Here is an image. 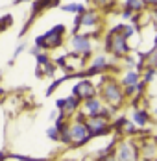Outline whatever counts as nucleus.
Wrapping results in <instances>:
<instances>
[{"label": "nucleus", "mask_w": 157, "mask_h": 161, "mask_svg": "<svg viewBox=\"0 0 157 161\" xmlns=\"http://www.w3.org/2000/svg\"><path fill=\"white\" fill-rule=\"evenodd\" d=\"M22 2H33V0H13V6H19V4H22Z\"/></svg>", "instance_id": "f704fd0d"}, {"label": "nucleus", "mask_w": 157, "mask_h": 161, "mask_svg": "<svg viewBox=\"0 0 157 161\" xmlns=\"http://www.w3.org/2000/svg\"><path fill=\"white\" fill-rule=\"evenodd\" d=\"M154 115H155V117H157V108H154Z\"/></svg>", "instance_id": "c9c22d12"}, {"label": "nucleus", "mask_w": 157, "mask_h": 161, "mask_svg": "<svg viewBox=\"0 0 157 161\" xmlns=\"http://www.w3.org/2000/svg\"><path fill=\"white\" fill-rule=\"evenodd\" d=\"M146 4H148L150 8H154V6H157V0H146Z\"/></svg>", "instance_id": "72a5a7b5"}, {"label": "nucleus", "mask_w": 157, "mask_h": 161, "mask_svg": "<svg viewBox=\"0 0 157 161\" xmlns=\"http://www.w3.org/2000/svg\"><path fill=\"white\" fill-rule=\"evenodd\" d=\"M24 50H26V43L22 41V43H20V45H19V47H17L15 50H13V58H11V61H9V65H13V61H15L17 58H19V56H20V54L24 52Z\"/></svg>", "instance_id": "b1692460"}, {"label": "nucleus", "mask_w": 157, "mask_h": 161, "mask_svg": "<svg viewBox=\"0 0 157 161\" xmlns=\"http://www.w3.org/2000/svg\"><path fill=\"white\" fill-rule=\"evenodd\" d=\"M124 95H126V98H135L137 97V85H126Z\"/></svg>", "instance_id": "393cba45"}, {"label": "nucleus", "mask_w": 157, "mask_h": 161, "mask_svg": "<svg viewBox=\"0 0 157 161\" xmlns=\"http://www.w3.org/2000/svg\"><path fill=\"white\" fill-rule=\"evenodd\" d=\"M70 76H72V74H67V76H63V78H59V80L52 81V83L48 85V89H46V93H45V97H50V95H52V93H54V91H56V89H57L59 85H63L65 81H67L68 78H70Z\"/></svg>", "instance_id": "f3484780"}, {"label": "nucleus", "mask_w": 157, "mask_h": 161, "mask_svg": "<svg viewBox=\"0 0 157 161\" xmlns=\"http://www.w3.org/2000/svg\"><path fill=\"white\" fill-rule=\"evenodd\" d=\"M96 8H102V9H111L115 6V0H91Z\"/></svg>", "instance_id": "aec40b11"}, {"label": "nucleus", "mask_w": 157, "mask_h": 161, "mask_svg": "<svg viewBox=\"0 0 157 161\" xmlns=\"http://www.w3.org/2000/svg\"><path fill=\"white\" fill-rule=\"evenodd\" d=\"M28 52H30L31 56H39V54L43 52V48H41V47H37V45H33V47H31V48L28 50Z\"/></svg>", "instance_id": "2f4dec72"}, {"label": "nucleus", "mask_w": 157, "mask_h": 161, "mask_svg": "<svg viewBox=\"0 0 157 161\" xmlns=\"http://www.w3.org/2000/svg\"><path fill=\"white\" fill-rule=\"evenodd\" d=\"M139 154H141V145L133 143L131 139H122L115 148V159H122V161L139 159L141 158Z\"/></svg>", "instance_id": "423d86ee"}, {"label": "nucleus", "mask_w": 157, "mask_h": 161, "mask_svg": "<svg viewBox=\"0 0 157 161\" xmlns=\"http://www.w3.org/2000/svg\"><path fill=\"white\" fill-rule=\"evenodd\" d=\"M11 24H13V17L9 15V13H6V15L2 17V32H6Z\"/></svg>", "instance_id": "a878e982"}, {"label": "nucleus", "mask_w": 157, "mask_h": 161, "mask_svg": "<svg viewBox=\"0 0 157 161\" xmlns=\"http://www.w3.org/2000/svg\"><path fill=\"white\" fill-rule=\"evenodd\" d=\"M91 33L85 32H74L68 39V47H70V52H76V54H81L85 58H89L93 54V43H91Z\"/></svg>", "instance_id": "20e7f679"}, {"label": "nucleus", "mask_w": 157, "mask_h": 161, "mask_svg": "<svg viewBox=\"0 0 157 161\" xmlns=\"http://www.w3.org/2000/svg\"><path fill=\"white\" fill-rule=\"evenodd\" d=\"M57 67H59V65L54 63V61L50 59V61H48V63H45V65H37L35 74H37V78H43V76H52V74L57 70Z\"/></svg>", "instance_id": "9b49d317"}, {"label": "nucleus", "mask_w": 157, "mask_h": 161, "mask_svg": "<svg viewBox=\"0 0 157 161\" xmlns=\"http://www.w3.org/2000/svg\"><path fill=\"white\" fill-rule=\"evenodd\" d=\"M126 122H127L126 117H118V119H115V122H113V130L118 131V135H122V130H124Z\"/></svg>", "instance_id": "a211bd4d"}, {"label": "nucleus", "mask_w": 157, "mask_h": 161, "mask_svg": "<svg viewBox=\"0 0 157 161\" xmlns=\"http://www.w3.org/2000/svg\"><path fill=\"white\" fill-rule=\"evenodd\" d=\"M106 102H104V98L100 97H93L89 98V100H83L81 102V108H79V111L83 113L85 117H94V115H100V111L106 108L104 106Z\"/></svg>", "instance_id": "6e6552de"}, {"label": "nucleus", "mask_w": 157, "mask_h": 161, "mask_svg": "<svg viewBox=\"0 0 157 161\" xmlns=\"http://www.w3.org/2000/svg\"><path fill=\"white\" fill-rule=\"evenodd\" d=\"M141 80H142L141 70H133V69H129V70L126 72V76L120 80V83H122V87H126V85H137Z\"/></svg>", "instance_id": "ddd939ff"}, {"label": "nucleus", "mask_w": 157, "mask_h": 161, "mask_svg": "<svg viewBox=\"0 0 157 161\" xmlns=\"http://www.w3.org/2000/svg\"><path fill=\"white\" fill-rule=\"evenodd\" d=\"M127 37L124 33V24H118L106 35V41H104V50L115 54L116 58H124L127 54H131V47L127 45Z\"/></svg>", "instance_id": "f257e3e1"}, {"label": "nucleus", "mask_w": 157, "mask_h": 161, "mask_svg": "<svg viewBox=\"0 0 157 161\" xmlns=\"http://www.w3.org/2000/svg\"><path fill=\"white\" fill-rule=\"evenodd\" d=\"M85 124H87V130L91 133V137L96 139V137H102L109 131H115L113 130V124L109 122V119L102 117V115H94V117H87L85 119Z\"/></svg>", "instance_id": "39448f33"}, {"label": "nucleus", "mask_w": 157, "mask_h": 161, "mask_svg": "<svg viewBox=\"0 0 157 161\" xmlns=\"http://www.w3.org/2000/svg\"><path fill=\"white\" fill-rule=\"evenodd\" d=\"M65 24H56L54 28H50L48 32H45L43 35H37L35 37V45L41 47L43 50H54L59 48L63 43H65Z\"/></svg>", "instance_id": "7ed1b4c3"}, {"label": "nucleus", "mask_w": 157, "mask_h": 161, "mask_svg": "<svg viewBox=\"0 0 157 161\" xmlns=\"http://www.w3.org/2000/svg\"><path fill=\"white\" fill-rule=\"evenodd\" d=\"M135 133H139L137 131V124H133V122H126L124 130H122V137H127V135H135Z\"/></svg>", "instance_id": "6ab92c4d"}, {"label": "nucleus", "mask_w": 157, "mask_h": 161, "mask_svg": "<svg viewBox=\"0 0 157 161\" xmlns=\"http://www.w3.org/2000/svg\"><path fill=\"white\" fill-rule=\"evenodd\" d=\"M6 159H20V161H30V156H20V154H13V156H8Z\"/></svg>", "instance_id": "cd10ccee"}, {"label": "nucleus", "mask_w": 157, "mask_h": 161, "mask_svg": "<svg viewBox=\"0 0 157 161\" xmlns=\"http://www.w3.org/2000/svg\"><path fill=\"white\" fill-rule=\"evenodd\" d=\"M72 93L79 97L81 100H89V98L96 97L100 91L94 87V83L91 80H79L78 83H74V87H72Z\"/></svg>", "instance_id": "0eeeda50"}, {"label": "nucleus", "mask_w": 157, "mask_h": 161, "mask_svg": "<svg viewBox=\"0 0 157 161\" xmlns=\"http://www.w3.org/2000/svg\"><path fill=\"white\" fill-rule=\"evenodd\" d=\"M126 6H129L131 9H135L137 13H141V11H144L146 9V0H126Z\"/></svg>", "instance_id": "dca6fc26"}, {"label": "nucleus", "mask_w": 157, "mask_h": 161, "mask_svg": "<svg viewBox=\"0 0 157 161\" xmlns=\"http://www.w3.org/2000/svg\"><path fill=\"white\" fill-rule=\"evenodd\" d=\"M150 13H152V24L155 26V30H157V6H154L150 9Z\"/></svg>", "instance_id": "c756f323"}, {"label": "nucleus", "mask_w": 157, "mask_h": 161, "mask_svg": "<svg viewBox=\"0 0 157 161\" xmlns=\"http://www.w3.org/2000/svg\"><path fill=\"white\" fill-rule=\"evenodd\" d=\"M46 135L50 141H59V135H61V131L57 130V126L54 124V126H50V128L46 130Z\"/></svg>", "instance_id": "4be33fe9"}, {"label": "nucleus", "mask_w": 157, "mask_h": 161, "mask_svg": "<svg viewBox=\"0 0 157 161\" xmlns=\"http://www.w3.org/2000/svg\"><path fill=\"white\" fill-rule=\"evenodd\" d=\"M65 104H67V97L56 100V108H57V109H65Z\"/></svg>", "instance_id": "7c9ffc66"}, {"label": "nucleus", "mask_w": 157, "mask_h": 161, "mask_svg": "<svg viewBox=\"0 0 157 161\" xmlns=\"http://www.w3.org/2000/svg\"><path fill=\"white\" fill-rule=\"evenodd\" d=\"M146 85H148V81H144V80H141L139 83H137V95H144Z\"/></svg>", "instance_id": "c85d7f7f"}, {"label": "nucleus", "mask_w": 157, "mask_h": 161, "mask_svg": "<svg viewBox=\"0 0 157 161\" xmlns=\"http://www.w3.org/2000/svg\"><path fill=\"white\" fill-rule=\"evenodd\" d=\"M135 13H137L135 9H131L129 6H126V4H124V9L120 11V17H122L124 20H133V17H135Z\"/></svg>", "instance_id": "5701e85b"}, {"label": "nucleus", "mask_w": 157, "mask_h": 161, "mask_svg": "<svg viewBox=\"0 0 157 161\" xmlns=\"http://www.w3.org/2000/svg\"><path fill=\"white\" fill-rule=\"evenodd\" d=\"M142 61H144V69H157V47L142 54Z\"/></svg>", "instance_id": "4468645a"}, {"label": "nucleus", "mask_w": 157, "mask_h": 161, "mask_svg": "<svg viewBox=\"0 0 157 161\" xmlns=\"http://www.w3.org/2000/svg\"><path fill=\"white\" fill-rule=\"evenodd\" d=\"M59 117V109H54V111H50V120H56Z\"/></svg>", "instance_id": "473e14b6"}, {"label": "nucleus", "mask_w": 157, "mask_h": 161, "mask_svg": "<svg viewBox=\"0 0 157 161\" xmlns=\"http://www.w3.org/2000/svg\"><path fill=\"white\" fill-rule=\"evenodd\" d=\"M72 133H70V122H68V126L65 130H61V135H59V143H63V145L67 146H72Z\"/></svg>", "instance_id": "2eb2a0df"}, {"label": "nucleus", "mask_w": 157, "mask_h": 161, "mask_svg": "<svg viewBox=\"0 0 157 161\" xmlns=\"http://www.w3.org/2000/svg\"><path fill=\"white\" fill-rule=\"evenodd\" d=\"M131 120H133L137 126L146 128V126H148V122H150V113L146 111L144 108H135L133 113H131Z\"/></svg>", "instance_id": "9d476101"}, {"label": "nucleus", "mask_w": 157, "mask_h": 161, "mask_svg": "<svg viewBox=\"0 0 157 161\" xmlns=\"http://www.w3.org/2000/svg\"><path fill=\"white\" fill-rule=\"evenodd\" d=\"M155 74H157V69H144V70H142V80L148 81V83H152L154 78H155Z\"/></svg>", "instance_id": "412c9836"}, {"label": "nucleus", "mask_w": 157, "mask_h": 161, "mask_svg": "<svg viewBox=\"0 0 157 161\" xmlns=\"http://www.w3.org/2000/svg\"><path fill=\"white\" fill-rule=\"evenodd\" d=\"M59 9L65 11V13H74V15H78V13H85L89 8H87L85 4H79V2H70V4H61Z\"/></svg>", "instance_id": "f8f14e48"}, {"label": "nucleus", "mask_w": 157, "mask_h": 161, "mask_svg": "<svg viewBox=\"0 0 157 161\" xmlns=\"http://www.w3.org/2000/svg\"><path fill=\"white\" fill-rule=\"evenodd\" d=\"M100 97L104 98V102L111 106V108H118L122 106L126 100V95H124V87L122 83L115 80V78H106V81L100 85Z\"/></svg>", "instance_id": "f03ea898"}, {"label": "nucleus", "mask_w": 157, "mask_h": 161, "mask_svg": "<svg viewBox=\"0 0 157 161\" xmlns=\"http://www.w3.org/2000/svg\"><path fill=\"white\" fill-rule=\"evenodd\" d=\"M35 59H37V65H45V63H48V61H50V56H48L46 50H43L39 56H35Z\"/></svg>", "instance_id": "bb28decb"}, {"label": "nucleus", "mask_w": 157, "mask_h": 161, "mask_svg": "<svg viewBox=\"0 0 157 161\" xmlns=\"http://www.w3.org/2000/svg\"><path fill=\"white\" fill-rule=\"evenodd\" d=\"M141 158L142 159H157V139L142 141L141 143Z\"/></svg>", "instance_id": "1a4fd4ad"}]
</instances>
